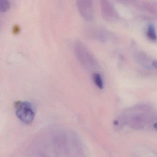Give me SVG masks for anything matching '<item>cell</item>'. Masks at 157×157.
<instances>
[{"mask_svg":"<svg viewBox=\"0 0 157 157\" xmlns=\"http://www.w3.org/2000/svg\"><path fill=\"white\" fill-rule=\"evenodd\" d=\"M147 35L148 38L151 40H155L157 38L156 32H155V29L152 25H149L147 32Z\"/></svg>","mask_w":157,"mask_h":157,"instance_id":"6","label":"cell"},{"mask_svg":"<svg viewBox=\"0 0 157 157\" xmlns=\"http://www.w3.org/2000/svg\"><path fill=\"white\" fill-rule=\"evenodd\" d=\"M10 9V3L9 0H0V11L2 13L9 11Z\"/></svg>","mask_w":157,"mask_h":157,"instance_id":"4","label":"cell"},{"mask_svg":"<svg viewBox=\"0 0 157 157\" xmlns=\"http://www.w3.org/2000/svg\"><path fill=\"white\" fill-rule=\"evenodd\" d=\"M114 124L115 125L117 124L118 122H117V121H115V122H114Z\"/></svg>","mask_w":157,"mask_h":157,"instance_id":"9","label":"cell"},{"mask_svg":"<svg viewBox=\"0 0 157 157\" xmlns=\"http://www.w3.org/2000/svg\"><path fill=\"white\" fill-rule=\"evenodd\" d=\"M154 127L155 128V129L157 130V123H155L154 124Z\"/></svg>","mask_w":157,"mask_h":157,"instance_id":"8","label":"cell"},{"mask_svg":"<svg viewBox=\"0 0 157 157\" xmlns=\"http://www.w3.org/2000/svg\"><path fill=\"white\" fill-rule=\"evenodd\" d=\"M152 66L154 67V68H155L157 69V61L154 60V61L152 62Z\"/></svg>","mask_w":157,"mask_h":157,"instance_id":"7","label":"cell"},{"mask_svg":"<svg viewBox=\"0 0 157 157\" xmlns=\"http://www.w3.org/2000/svg\"><path fill=\"white\" fill-rule=\"evenodd\" d=\"M93 79L94 82L98 88L100 89H103V83L100 74L98 73H94L93 75Z\"/></svg>","mask_w":157,"mask_h":157,"instance_id":"5","label":"cell"},{"mask_svg":"<svg viewBox=\"0 0 157 157\" xmlns=\"http://www.w3.org/2000/svg\"><path fill=\"white\" fill-rule=\"evenodd\" d=\"M77 8L82 17L86 21H90L93 15L92 0H76Z\"/></svg>","mask_w":157,"mask_h":157,"instance_id":"3","label":"cell"},{"mask_svg":"<svg viewBox=\"0 0 157 157\" xmlns=\"http://www.w3.org/2000/svg\"><path fill=\"white\" fill-rule=\"evenodd\" d=\"M74 51L78 62L86 69H91L96 65V62L91 53L81 41L77 40L74 45Z\"/></svg>","mask_w":157,"mask_h":157,"instance_id":"1","label":"cell"},{"mask_svg":"<svg viewBox=\"0 0 157 157\" xmlns=\"http://www.w3.org/2000/svg\"><path fill=\"white\" fill-rule=\"evenodd\" d=\"M15 113L21 122L26 124H32L35 117L33 105L28 101H17L14 102Z\"/></svg>","mask_w":157,"mask_h":157,"instance_id":"2","label":"cell"}]
</instances>
